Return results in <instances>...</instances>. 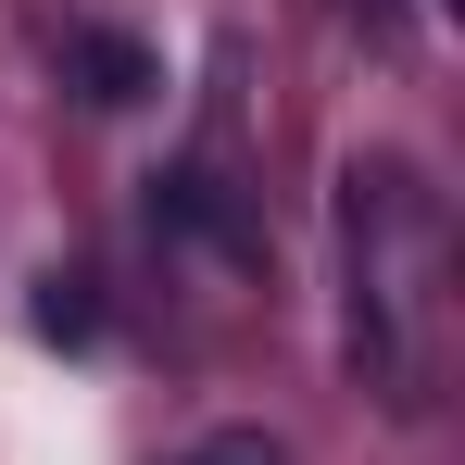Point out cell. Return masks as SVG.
I'll list each match as a JSON object with an SVG mask.
<instances>
[{
	"instance_id": "1",
	"label": "cell",
	"mask_w": 465,
	"mask_h": 465,
	"mask_svg": "<svg viewBox=\"0 0 465 465\" xmlns=\"http://www.w3.org/2000/svg\"><path fill=\"white\" fill-rule=\"evenodd\" d=\"M76 88L126 114V101H152V51H139V38H76Z\"/></svg>"
},
{
	"instance_id": "2",
	"label": "cell",
	"mask_w": 465,
	"mask_h": 465,
	"mask_svg": "<svg viewBox=\"0 0 465 465\" xmlns=\"http://www.w3.org/2000/svg\"><path fill=\"white\" fill-rule=\"evenodd\" d=\"M38 340H88V290L76 277H38Z\"/></svg>"
},
{
	"instance_id": "3",
	"label": "cell",
	"mask_w": 465,
	"mask_h": 465,
	"mask_svg": "<svg viewBox=\"0 0 465 465\" xmlns=\"http://www.w3.org/2000/svg\"><path fill=\"white\" fill-rule=\"evenodd\" d=\"M189 465H290L264 428H214V440H189Z\"/></svg>"
}]
</instances>
